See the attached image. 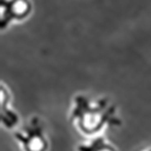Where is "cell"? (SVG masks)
I'll use <instances>...</instances> for the list:
<instances>
[{
    "instance_id": "1",
    "label": "cell",
    "mask_w": 151,
    "mask_h": 151,
    "mask_svg": "<svg viewBox=\"0 0 151 151\" xmlns=\"http://www.w3.org/2000/svg\"><path fill=\"white\" fill-rule=\"evenodd\" d=\"M70 121L78 131L86 137H98L110 127H120L122 120L117 116L116 105L108 98L91 100L83 94L74 98Z\"/></svg>"
},
{
    "instance_id": "2",
    "label": "cell",
    "mask_w": 151,
    "mask_h": 151,
    "mask_svg": "<svg viewBox=\"0 0 151 151\" xmlns=\"http://www.w3.org/2000/svg\"><path fill=\"white\" fill-rule=\"evenodd\" d=\"M14 138L22 151H48L50 149L45 123L39 116H33L27 124L15 131Z\"/></svg>"
},
{
    "instance_id": "3",
    "label": "cell",
    "mask_w": 151,
    "mask_h": 151,
    "mask_svg": "<svg viewBox=\"0 0 151 151\" xmlns=\"http://www.w3.org/2000/svg\"><path fill=\"white\" fill-rule=\"evenodd\" d=\"M30 10L29 0H0V27L5 29L12 21L26 18Z\"/></svg>"
},
{
    "instance_id": "4",
    "label": "cell",
    "mask_w": 151,
    "mask_h": 151,
    "mask_svg": "<svg viewBox=\"0 0 151 151\" xmlns=\"http://www.w3.org/2000/svg\"><path fill=\"white\" fill-rule=\"evenodd\" d=\"M10 94L7 88L0 86V122L6 129H14L19 122L18 114L10 108Z\"/></svg>"
},
{
    "instance_id": "5",
    "label": "cell",
    "mask_w": 151,
    "mask_h": 151,
    "mask_svg": "<svg viewBox=\"0 0 151 151\" xmlns=\"http://www.w3.org/2000/svg\"><path fill=\"white\" fill-rule=\"evenodd\" d=\"M76 151H119V149L114 144H111L102 134L90 138L85 143L78 144Z\"/></svg>"
},
{
    "instance_id": "6",
    "label": "cell",
    "mask_w": 151,
    "mask_h": 151,
    "mask_svg": "<svg viewBox=\"0 0 151 151\" xmlns=\"http://www.w3.org/2000/svg\"><path fill=\"white\" fill-rule=\"evenodd\" d=\"M144 151H151V147H149V149H146V150H144Z\"/></svg>"
}]
</instances>
